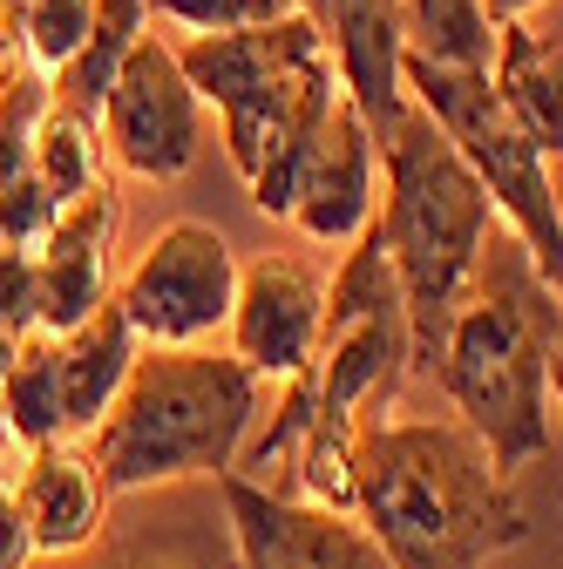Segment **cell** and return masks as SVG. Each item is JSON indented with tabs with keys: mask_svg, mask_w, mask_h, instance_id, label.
<instances>
[{
	"mask_svg": "<svg viewBox=\"0 0 563 569\" xmlns=\"http://www.w3.org/2000/svg\"><path fill=\"white\" fill-rule=\"evenodd\" d=\"M28 562H34V529L21 516L14 481H0V569H28Z\"/></svg>",
	"mask_w": 563,
	"mask_h": 569,
	"instance_id": "484cf974",
	"label": "cell"
},
{
	"mask_svg": "<svg viewBox=\"0 0 563 569\" xmlns=\"http://www.w3.org/2000/svg\"><path fill=\"white\" fill-rule=\"evenodd\" d=\"M374 224L394 251L407 326H414V373L435 380L448 319L468 292V271L503 224L488 183L468 170V157L448 142V129L407 96V109L381 129V210Z\"/></svg>",
	"mask_w": 563,
	"mask_h": 569,
	"instance_id": "277c9868",
	"label": "cell"
},
{
	"mask_svg": "<svg viewBox=\"0 0 563 569\" xmlns=\"http://www.w3.org/2000/svg\"><path fill=\"white\" fill-rule=\"evenodd\" d=\"M319 319H326V292L319 278L286 258V251H265L238 271V306H231V352L265 373V380H293L313 367V346H319Z\"/></svg>",
	"mask_w": 563,
	"mask_h": 569,
	"instance_id": "30bf717a",
	"label": "cell"
},
{
	"mask_svg": "<svg viewBox=\"0 0 563 569\" xmlns=\"http://www.w3.org/2000/svg\"><path fill=\"white\" fill-rule=\"evenodd\" d=\"M238 569H394L354 509H319L251 475H218Z\"/></svg>",
	"mask_w": 563,
	"mask_h": 569,
	"instance_id": "9c48e42d",
	"label": "cell"
},
{
	"mask_svg": "<svg viewBox=\"0 0 563 569\" xmlns=\"http://www.w3.org/2000/svg\"><path fill=\"white\" fill-rule=\"evenodd\" d=\"M319 21L339 61V82L367 109L374 129H387L407 109V82H401V54H407V28H401V0H319Z\"/></svg>",
	"mask_w": 563,
	"mask_h": 569,
	"instance_id": "5bb4252c",
	"label": "cell"
},
{
	"mask_svg": "<svg viewBox=\"0 0 563 569\" xmlns=\"http://www.w3.org/2000/svg\"><path fill=\"white\" fill-rule=\"evenodd\" d=\"M0 319L34 332V244H0Z\"/></svg>",
	"mask_w": 563,
	"mask_h": 569,
	"instance_id": "d4e9b609",
	"label": "cell"
},
{
	"mask_svg": "<svg viewBox=\"0 0 563 569\" xmlns=\"http://www.w3.org/2000/svg\"><path fill=\"white\" fill-rule=\"evenodd\" d=\"M407 54L455 61V68H488L496 61V21L482 0H401Z\"/></svg>",
	"mask_w": 563,
	"mask_h": 569,
	"instance_id": "ffe728a7",
	"label": "cell"
},
{
	"mask_svg": "<svg viewBox=\"0 0 563 569\" xmlns=\"http://www.w3.org/2000/svg\"><path fill=\"white\" fill-rule=\"evenodd\" d=\"M96 129H102V150L122 177L177 183L204 150V96L190 89L177 48H164L157 34L136 41L129 61L116 68V82H109Z\"/></svg>",
	"mask_w": 563,
	"mask_h": 569,
	"instance_id": "ba28073f",
	"label": "cell"
},
{
	"mask_svg": "<svg viewBox=\"0 0 563 569\" xmlns=\"http://www.w3.org/2000/svg\"><path fill=\"white\" fill-rule=\"evenodd\" d=\"M401 82L407 96L428 109L448 142L468 157V170L488 183L503 224L530 244L536 271L550 278V292L563 299V197L550 183V157L530 142V129L503 109L488 68H455V61H428V54H401Z\"/></svg>",
	"mask_w": 563,
	"mask_h": 569,
	"instance_id": "8992f818",
	"label": "cell"
},
{
	"mask_svg": "<svg viewBox=\"0 0 563 569\" xmlns=\"http://www.w3.org/2000/svg\"><path fill=\"white\" fill-rule=\"evenodd\" d=\"M21 14V54L34 76H61L68 61H76V48L89 41V21H96V0H14Z\"/></svg>",
	"mask_w": 563,
	"mask_h": 569,
	"instance_id": "44dd1931",
	"label": "cell"
},
{
	"mask_svg": "<svg viewBox=\"0 0 563 569\" xmlns=\"http://www.w3.org/2000/svg\"><path fill=\"white\" fill-rule=\"evenodd\" d=\"M414 373V326H407V292L394 251L381 238V224H367L346 244L333 284H326V319H319V346L313 367L286 380L271 435L251 448V481H278L286 455L319 435V441H360V427L387 420L401 387Z\"/></svg>",
	"mask_w": 563,
	"mask_h": 569,
	"instance_id": "3957f363",
	"label": "cell"
},
{
	"mask_svg": "<svg viewBox=\"0 0 563 569\" xmlns=\"http://www.w3.org/2000/svg\"><path fill=\"white\" fill-rule=\"evenodd\" d=\"M265 373H251L238 352L218 346H144L136 367L89 435L109 495L231 475L238 448L258 420Z\"/></svg>",
	"mask_w": 563,
	"mask_h": 569,
	"instance_id": "5b68a950",
	"label": "cell"
},
{
	"mask_svg": "<svg viewBox=\"0 0 563 569\" xmlns=\"http://www.w3.org/2000/svg\"><path fill=\"white\" fill-rule=\"evenodd\" d=\"M550 413H563V346H556V360H550Z\"/></svg>",
	"mask_w": 563,
	"mask_h": 569,
	"instance_id": "f546056e",
	"label": "cell"
},
{
	"mask_svg": "<svg viewBox=\"0 0 563 569\" xmlns=\"http://www.w3.org/2000/svg\"><path fill=\"white\" fill-rule=\"evenodd\" d=\"M48 76H14L8 89H0V183H14V177H28V163H34V122H41V109H48Z\"/></svg>",
	"mask_w": 563,
	"mask_h": 569,
	"instance_id": "7402d4cb",
	"label": "cell"
},
{
	"mask_svg": "<svg viewBox=\"0 0 563 569\" xmlns=\"http://www.w3.org/2000/svg\"><path fill=\"white\" fill-rule=\"evenodd\" d=\"M116 224H122L116 183H96L89 197H76L48 224V238L34 244V326L41 332L82 326L109 299V244H116Z\"/></svg>",
	"mask_w": 563,
	"mask_h": 569,
	"instance_id": "7c38bea8",
	"label": "cell"
},
{
	"mask_svg": "<svg viewBox=\"0 0 563 569\" xmlns=\"http://www.w3.org/2000/svg\"><path fill=\"white\" fill-rule=\"evenodd\" d=\"M61 203H76V197H89L96 183H109V157H102V129L89 122V116H76V109H61L55 96H48V109H41V122H34V163H28Z\"/></svg>",
	"mask_w": 563,
	"mask_h": 569,
	"instance_id": "d6986e66",
	"label": "cell"
},
{
	"mask_svg": "<svg viewBox=\"0 0 563 569\" xmlns=\"http://www.w3.org/2000/svg\"><path fill=\"white\" fill-rule=\"evenodd\" d=\"M61 210H68V203H61L34 170L14 177V183H0V244H41Z\"/></svg>",
	"mask_w": 563,
	"mask_h": 569,
	"instance_id": "cb8c5ba5",
	"label": "cell"
},
{
	"mask_svg": "<svg viewBox=\"0 0 563 569\" xmlns=\"http://www.w3.org/2000/svg\"><path fill=\"white\" fill-rule=\"evenodd\" d=\"M14 495H21V516L34 529V556H82L102 536V509H109L102 468H96L89 448H76L68 435L21 455Z\"/></svg>",
	"mask_w": 563,
	"mask_h": 569,
	"instance_id": "4fadbf2b",
	"label": "cell"
},
{
	"mask_svg": "<svg viewBox=\"0 0 563 569\" xmlns=\"http://www.w3.org/2000/svg\"><path fill=\"white\" fill-rule=\"evenodd\" d=\"M238 251L225 244L218 224L204 218H177L164 224L144 251L129 258V271L116 278V306L136 326L144 346H204L210 332L231 326L238 306Z\"/></svg>",
	"mask_w": 563,
	"mask_h": 569,
	"instance_id": "52a82bcc",
	"label": "cell"
},
{
	"mask_svg": "<svg viewBox=\"0 0 563 569\" xmlns=\"http://www.w3.org/2000/svg\"><path fill=\"white\" fill-rule=\"evenodd\" d=\"M102 569H210V556H197V549H157V542H129V549H116Z\"/></svg>",
	"mask_w": 563,
	"mask_h": 569,
	"instance_id": "4316f807",
	"label": "cell"
},
{
	"mask_svg": "<svg viewBox=\"0 0 563 569\" xmlns=\"http://www.w3.org/2000/svg\"><path fill=\"white\" fill-rule=\"evenodd\" d=\"M61 339V407H68V435H96L102 413L116 407L129 367H136V352H144V339H136V326L122 319L116 299H102L82 326H68L55 332Z\"/></svg>",
	"mask_w": 563,
	"mask_h": 569,
	"instance_id": "9a60e30c",
	"label": "cell"
},
{
	"mask_svg": "<svg viewBox=\"0 0 563 569\" xmlns=\"http://www.w3.org/2000/svg\"><path fill=\"white\" fill-rule=\"evenodd\" d=\"M21 339H28V332H14L8 319H0V373H8V367H14V352H21Z\"/></svg>",
	"mask_w": 563,
	"mask_h": 569,
	"instance_id": "f1b7e54d",
	"label": "cell"
},
{
	"mask_svg": "<svg viewBox=\"0 0 563 569\" xmlns=\"http://www.w3.org/2000/svg\"><path fill=\"white\" fill-rule=\"evenodd\" d=\"M556 292L530 244L496 224L468 271V292L448 319L435 380L455 413L482 435L503 475L530 468L550 448V360H556Z\"/></svg>",
	"mask_w": 563,
	"mask_h": 569,
	"instance_id": "7a4b0ae2",
	"label": "cell"
},
{
	"mask_svg": "<svg viewBox=\"0 0 563 569\" xmlns=\"http://www.w3.org/2000/svg\"><path fill=\"white\" fill-rule=\"evenodd\" d=\"M150 14H164L190 34H238V28H265V21L299 14V0H150Z\"/></svg>",
	"mask_w": 563,
	"mask_h": 569,
	"instance_id": "603a6c76",
	"label": "cell"
},
{
	"mask_svg": "<svg viewBox=\"0 0 563 569\" xmlns=\"http://www.w3.org/2000/svg\"><path fill=\"white\" fill-rule=\"evenodd\" d=\"M144 21H150V0H96V21H89V41L76 48V61L61 68V76L48 82L61 109H76V116H102L109 102V82H116V68L129 61V48L144 41Z\"/></svg>",
	"mask_w": 563,
	"mask_h": 569,
	"instance_id": "e0dca14e",
	"label": "cell"
},
{
	"mask_svg": "<svg viewBox=\"0 0 563 569\" xmlns=\"http://www.w3.org/2000/svg\"><path fill=\"white\" fill-rule=\"evenodd\" d=\"M299 8H313V14H319V0H299Z\"/></svg>",
	"mask_w": 563,
	"mask_h": 569,
	"instance_id": "1f68e13d",
	"label": "cell"
},
{
	"mask_svg": "<svg viewBox=\"0 0 563 569\" xmlns=\"http://www.w3.org/2000/svg\"><path fill=\"white\" fill-rule=\"evenodd\" d=\"M503 109L530 129L543 157H563V48L523 21H496V61H488Z\"/></svg>",
	"mask_w": 563,
	"mask_h": 569,
	"instance_id": "2e32d148",
	"label": "cell"
},
{
	"mask_svg": "<svg viewBox=\"0 0 563 569\" xmlns=\"http://www.w3.org/2000/svg\"><path fill=\"white\" fill-rule=\"evenodd\" d=\"M488 8V21H523L530 8H543V0H482Z\"/></svg>",
	"mask_w": 563,
	"mask_h": 569,
	"instance_id": "83f0119b",
	"label": "cell"
},
{
	"mask_svg": "<svg viewBox=\"0 0 563 569\" xmlns=\"http://www.w3.org/2000/svg\"><path fill=\"white\" fill-rule=\"evenodd\" d=\"M374 183H381V129L367 122V109L339 89V102L326 109V129L313 142V163L299 177L293 218L313 244H354L374 224Z\"/></svg>",
	"mask_w": 563,
	"mask_h": 569,
	"instance_id": "8fae6325",
	"label": "cell"
},
{
	"mask_svg": "<svg viewBox=\"0 0 563 569\" xmlns=\"http://www.w3.org/2000/svg\"><path fill=\"white\" fill-rule=\"evenodd\" d=\"M0 413H8L21 455L68 435V407H61V339H55V332L34 326V332L21 339L14 367L0 373Z\"/></svg>",
	"mask_w": 563,
	"mask_h": 569,
	"instance_id": "ac0fdd59",
	"label": "cell"
},
{
	"mask_svg": "<svg viewBox=\"0 0 563 569\" xmlns=\"http://www.w3.org/2000/svg\"><path fill=\"white\" fill-rule=\"evenodd\" d=\"M21 441H14V427H8V413H0V455H14Z\"/></svg>",
	"mask_w": 563,
	"mask_h": 569,
	"instance_id": "4dcf8cb0",
	"label": "cell"
},
{
	"mask_svg": "<svg viewBox=\"0 0 563 569\" xmlns=\"http://www.w3.org/2000/svg\"><path fill=\"white\" fill-rule=\"evenodd\" d=\"M354 516L394 569H488L530 536L516 475L468 420H374L354 448Z\"/></svg>",
	"mask_w": 563,
	"mask_h": 569,
	"instance_id": "6da1fadb",
	"label": "cell"
}]
</instances>
